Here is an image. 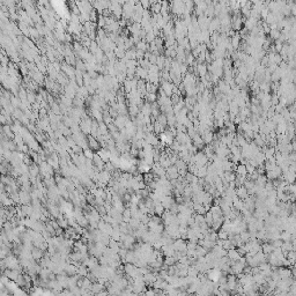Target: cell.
Returning <instances> with one entry per match:
<instances>
[{"mask_svg":"<svg viewBox=\"0 0 296 296\" xmlns=\"http://www.w3.org/2000/svg\"><path fill=\"white\" fill-rule=\"evenodd\" d=\"M104 288H106V287H105L103 283L96 281V282H93V283H91L90 290H91V293H93V294H98V293L103 290Z\"/></svg>","mask_w":296,"mask_h":296,"instance_id":"cell-4","label":"cell"},{"mask_svg":"<svg viewBox=\"0 0 296 296\" xmlns=\"http://www.w3.org/2000/svg\"><path fill=\"white\" fill-rule=\"evenodd\" d=\"M145 140L147 141L148 143H150V145H153L154 147H156L158 143H160V140H158L156 137H155V134H153L152 132L150 133L146 134V137H145Z\"/></svg>","mask_w":296,"mask_h":296,"instance_id":"cell-5","label":"cell"},{"mask_svg":"<svg viewBox=\"0 0 296 296\" xmlns=\"http://www.w3.org/2000/svg\"><path fill=\"white\" fill-rule=\"evenodd\" d=\"M273 251H274V246H273V244L271 243V242H265V243L263 244V252L267 256V254H270V253H272Z\"/></svg>","mask_w":296,"mask_h":296,"instance_id":"cell-11","label":"cell"},{"mask_svg":"<svg viewBox=\"0 0 296 296\" xmlns=\"http://www.w3.org/2000/svg\"><path fill=\"white\" fill-rule=\"evenodd\" d=\"M21 208H22V210H23V213L26 216H28V218H30V215L33 214L34 212V207L31 204H28V205H22L21 206Z\"/></svg>","mask_w":296,"mask_h":296,"instance_id":"cell-12","label":"cell"},{"mask_svg":"<svg viewBox=\"0 0 296 296\" xmlns=\"http://www.w3.org/2000/svg\"><path fill=\"white\" fill-rule=\"evenodd\" d=\"M227 256H228V257L230 258V260H233V262H237V260H239V258L242 257L241 253L238 252V250L236 248H233L230 249V250H228Z\"/></svg>","mask_w":296,"mask_h":296,"instance_id":"cell-3","label":"cell"},{"mask_svg":"<svg viewBox=\"0 0 296 296\" xmlns=\"http://www.w3.org/2000/svg\"><path fill=\"white\" fill-rule=\"evenodd\" d=\"M218 235H219V238L220 239L229 238V234H228V231H226V230H223V229H220L219 233H218Z\"/></svg>","mask_w":296,"mask_h":296,"instance_id":"cell-15","label":"cell"},{"mask_svg":"<svg viewBox=\"0 0 296 296\" xmlns=\"http://www.w3.org/2000/svg\"><path fill=\"white\" fill-rule=\"evenodd\" d=\"M197 176L199 177V178H205V177L207 176V166H202V167L198 168Z\"/></svg>","mask_w":296,"mask_h":296,"instance_id":"cell-13","label":"cell"},{"mask_svg":"<svg viewBox=\"0 0 296 296\" xmlns=\"http://www.w3.org/2000/svg\"><path fill=\"white\" fill-rule=\"evenodd\" d=\"M2 132H4V133H5L6 135H7V137H8L10 139H13V138L15 137L14 134L12 133V131H10V126H4V131H2Z\"/></svg>","mask_w":296,"mask_h":296,"instance_id":"cell-16","label":"cell"},{"mask_svg":"<svg viewBox=\"0 0 296 296\" xmlns=\"http://www.w3.org/2000/svg\"><path fill=\"white\" fill-rule=\"evenodd\" d=\"M88 145H89V148H91L93 150H98V149H101L100 148V143H98V141L95 139V137H93V135H90L89 138H88Z\"/></svg>","mask_w":296,"mask_h":296,"instance_id":"cell-10","label":"cell"},{"mask_svg":"<svg viewBox=\"0 0 296 296\" xmlns=\"http://www.w3.org/2000/svg\"><path fill=\"white\" fill-rule=\"evenodd\" d=\"M83 154H85V156H86L87 158H90V160H93V158H94V155H95V153L93 152L91 148L85 149V150H83Z\"/></svg>","mask_w":296,"mask_h":296,"instance_id":"cell-14","label":"cell"},{"mask_svg":"<svg viewBox=\"0 0 296 296\" xmlns=\"http://www.w3.org/2000/svg\"><path fill=\"white\" fill-rule=\"evenodd\" d=\"M283 179L288 183V184H294L296 182V172L294 170H288V171L283 172Z\"/></svg>","mask_w":296,"mask_h":296,"instance_id":"cell-2","label":"cell"},{"mask_svg":"<svg viewBox=\"0 0 296 296\" xmlns=\"http://www.w3.org/2000/svg\"><path fill=\"white\" fill-rule=\"evenodd\" d=\"M235 172H236V175H239V176H243V177H246L249 175L248 170H246V166H245V164H242V163L236 166Z\"/></svg>","mask_w":296,"mask_h":296,"instance_id":"cell-9","label":"cell"},{"mask_svg":"<svg viewBox=\"0 0 296 296\" xmlns=\"http://www.w3.org/2000/svg\"><path fill=\"white\" fill-rule=\"evenodd\" d=\"M44 251L42 249L37 248V246H34V249L31 250V254H33V258L36 259V260H41L42 258L44 257Z\"/></svg>","mask_w":296,"mask_h":296,"instance_id":"cell-6","label":"cell"},{"mask_svg":"<svg viewBox=\"0 0 296 296\" xmlns=\"http://www.w3.org/2000/svg\"><path fill=\"white\" fill-rule=\"evenodd\" d=\"M236 193H237V196L241 198V199H246L249 197V193H248V189L244 186V185H242V186H238L236 187Z\"/></svg>","mask_w":296,"mask_h":296,"instance_id":"cell-8","label":"cell"},{"mask_svg":"<svg viewBox=\"0 0 296 296\" xmlns=\"http://www.w3.org/2000/svg\"><path fill=\"white\" fill-rule=\"evenodd\" d=\"M65 272H66L67 275H75V274H78V266L77 265H74V264H68L67 263V265L65 266Z\"/></svg>","mask_w":296,"mask_h":296,"instance_id":"cell-7","label":"cell"},{"mask_svg":"<svg viewBox=\"0 0 296 296\" xmlns=\"http://www.w3.org/2000/svg\"><path fill=\"white\" fill-rule=\"evenodd\" d=\"M20 194V201H21V205H28V204H31L33 201V198H31V194L30 192L26 191V190H20L19 192Z\"/></svg>","mask_w":296,"mask_h":296,"instance_id":"cell-1","label":"cell"}]
</instances>
